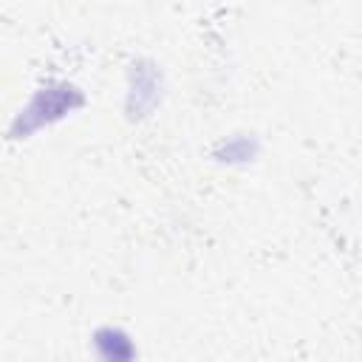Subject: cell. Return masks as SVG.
<instances>
[{
    "mask_svg": "<svg viewBox=\"0 0 362 362\" xmlns=\"http://www.w3.org/2000/svg\"><path fill=\"white\" fill-rule=\"evenodd\" d=\"M82 105H85V93L74 82H68V79L45 82L31 93L28 105L17 110V116L8 124V136L11 139H28L31 133L71 116Z\"/></svg>",
    "mask_w": 362,
    "mask_h": 362,
    "instance_id": "obj_1",
    "label": "cell"
},
{
    "mask_svg": "<svg viewBox=\"0 0 362 362\" xmlns=\"http://www.w3.org/2000/svg\"><path fill=\"white\" fill-rule=\"evenodd\" d=\"M164 79L156 62L150 59H136L127 71V96H124V110L130 119H144L156 110L161 102Z\"/></svg>",
    "mask_w": 362,
    "mask_h": 362,
    "instance_id": "obj_2",
    "label": "cell"
},
{
    "mask_svg": "<svg viewBox=\"0 0 362 362\" xmlns=\"http://www.w3.org/2000/svg\"><path fill=\"white\" fill-rule=\"evenodd\" d=\"M93 351L99 362H136V342L119 325H102L93 331Z\"/></svg>",
    "mask_w": 362,
    "mask_h": 362,
    "instance_id": "obj_3",
    "label": "cell"
},
{
    "mask_svg": "<svg viewBox=\"0 0 362 362\" xmlns=\"http://www.w3.org/2000/svg\"><path fill=\"white\" fill-rule=\"evenodd\" d=\"M257 150H260V144H257V139L252 133L249 136L246 133H235V136H226V139H221L215 144L212 158L221 161V164H249L257 156Z\"/></svg>",
    "mask_w": 362,
    "mask_h": 362,
    "instance_id": "obj_4",
    "label": "cell"
}]
</instances>
